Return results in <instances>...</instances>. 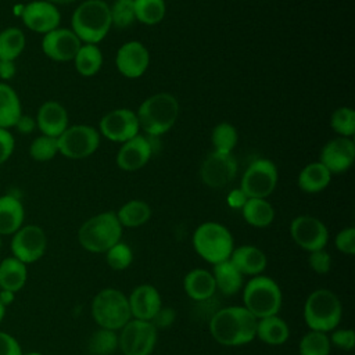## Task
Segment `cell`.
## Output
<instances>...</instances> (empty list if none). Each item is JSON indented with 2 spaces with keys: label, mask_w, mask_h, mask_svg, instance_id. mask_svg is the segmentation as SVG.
Segmentation results:
<instances>
[{
  "label": "cell",
  "mask_w": 355,
  "mask_h": 355,
  "mask_svg": "<svg viewBox=\"0 0 355 355\" xmlns=\"http://www.w3.org/2000/svg\"><path fill=\"white\" fill-rule=\"evenodd\" d=\"M257 320L244 306H226L212 315L209 331L219 344L237 347L248 344L255 338Z\"/></svg>",
  "instance_id": "6da1fadb"
},
{
  "label": "cell",
  "mask_w": 355,
  "mask_h": 355,
  "mask_svg": "<svg viewBox=\"0 0 355 355\" xmlns=\"http://www.w3.org/2000/svg\"><path fill=\"white\" fill-rule=\"evenodd\" d=\"M72 32L86 44L101 42L111 29V11L104 0H86L79 4L71 18Z\"/></svg>",
  "instance_id": "7a4b0ae2"
},
{
  "label": "cell",
  "mask_w": 355,
  "mask_h": 355,
  "mask_svg": "<svg viewBox=\"0 0 355 355\" xmlns=\"http://www.w3.org/2000/svg\"><path fill=\"white\" fill-rule=\"evenodd\" d=\"M136 115L147 135L161 136L175 125L179 116V101L171 93H155L140 104Z\"/></svg>",
  "instance_id": "3957f363"
},
{
  "label": "cell",
  "mask_w": 355,
  "mask_h": 355,
  "mask_svg": "<svg viewBox=\"0 0 355 355\" xmlns=\"http://www.w3.org/2000/svg\"><path fill=\"white\" fill-rule=\"evenodd\" d=\"M122 226L115 212L107 211L89 218L78 232L79 244L89 252L100 254L121 241Z\"/></svg>",
  "instance_id": "277c9868"
},
{
  "label": "cell",
  "mask_w": 355,
  "mask_h": 355,
  "mask_svg": "<svg viewBox=\"0 0 355 355\" xmlns=\"http://www.w3.org/2000/svg\"><path fill=\"white\" fill-rule=\"evenodd\" d=\"M341 316V301L329 288L313 290L304 304V320L309 330L331 331L338 326Z\"/></svg>",
  "instance_id": "5b68a950"
},
{
  "label": "cell",
  "mask_w": 355,
  "mask_h": 355,
  "mask_svg": "<svg viewBox=\"0 0 355 355\" xmlns=\"http://www.w3.org/2000/svg\"><path fill=\"white\" fill-rule=\"evenodd\" d=\"M196 252L208 263H219L230 258L234 248L229 229L218 222H204L193 233Z\"/></svg>",
  "instance_id": "8992f818"
},
{
  "label": "cell",
  "mask_w": 355,
  "mask_h": 355,
  "mask_svg": "<svg viewBox=\"0 0 355 355\" xmlns=\"http://www.w3.org/2000/svg\"><path fill=\"white\" fill-rule=\"evenodd\" d=\"M282 298V290L272 277L257 275L244 286V308L257 319L277 315Z\"/></svg>",
  "instance_id": "52a82bcc"
},
{
  "label": "cell",
  "mask_w": 355,
  "mask_h": 355,
  "mask_svg": "<svg viewBox=\"0 0 355 355\" xmlns=\"http://www.w3.org/2000/svg\"><path fill=\"white\" fill-rule=\"evenodd\" d=\"M92 316L103 329L121 330L132 319L128 297L111 287L98 291L92 301Z\"/></svg>",
  "instance_id": "ba28073f"
},
{
  "label": "cell",
  "mask_w": 355,
  "mask_h": 355,
  "mask_svg": "<svg viewBox=\"0 0 355 355\" xmlns=\"http://www.w3.org/2000/svg\"><path fill=\"white\" fill-rule=\"evenodd\" d=\"M277 179L276 165L268 158H257L245 169L240 189L247 198H266L273 193Z\"/></svg>",
  "instance_id": "9c48e42d"
},
{
  "label": "cell",
  "mask_w": 355,
  "mask_h": 355,
  "mask_svg": "<svg viewBox=\"0 0 355 355\" xmlns=\"http://www.w3.org/2000/svg\"><path fill=\"white\" fill-rule=\"evenodd\" d=\"M58 153L71 159L92 155L100 146V132L89 125L68 126L58 137Z\"/></svg>",
  "instance_id": "30bf717a"
},
{
  "label": "cell",
  "mask_w": 355,
  "mask_h": 355,
  "mask_svg": "<svg viewBox=\"0 0 355 355\" xmlns=\"http://www.w3.org/2000/svg\"><path fill=\"white\" fill-rule=\"evenodd\" d=\"M157 344V329L148 320L130 319L118 334L123 355H151Z\"/></svg>",
  "instance_id": "8fae6325"
},
{
  "label": "cell",
  "mask_w": 355,
  "mask_h": 355,
  "mask_svg": "<svg viewBox=\"0 0 355 355\" xmlns=\"http://www.w3.org/2000/svg\"><path fill=\"white\" fill-rule=\"evenodd\" d=\"M47 247V237L42 227L37 225L21 226L11 240V251L14 258L21 262L32 263L40 259Z\"/></svg>",
  "instance_id": "7c38bea8"
},
{
  "label": "cell",
  "mask_w": 355,
  "mask_h": 355,
  "mask_svg": "<svg viewBox=\"0 0 355 355\" xmlns=\"http://www.w3.org/2000/svg\"><path fill=\"white\" fill-rule=\"evenodd\" d=\"M290 233L297 245L312 252L326 247L329 232L326 225L311 215H300L291 220Z\"/></svg>",
  "instance_id": "4fadbf2b"
},
{
  "label": "cell",
  "mask_w": 355,
  "mask_h": 355,
  "mask_svg": "<svg viewBox=\"0 0 355 355\" xmlns=\"http://www.w3.org/2000/svg\"><path fill=\"white\" fill-rule=\"evenodd\" d=\"M237 173V161L232 154L212 151L209 153L200 168V176L204 184L212 189L227 186Z\"/></svg>",
  "instance_id": "5bb4252c"
},
{
  "label": "cell",
  "mask_w": 355,
  "mask_h": 355,
  "mask_svg": "<svg viewBox=\"0 0 355 355\" xmlns=\"http://www.w3.org/2000/svg\"><path fill=\"white\" fill-rule=\"evenodd\" d=\"M139 119L136 112L129 108H118L105 114L100 121V133L116 143H125L139 135Z\"/></svg>",
  "instance_id": "9a60e30c"
},
{
  "label": "cell",
  "mask_w": 355,
  "mask_h": 355,
  "mask_svg": "<svg viewBox=\"0 0 355 355\" xmlns=\"http://www.w3.org/2000/svg\"><path fill=\"white\" fill-rule=\"evenodd\" d=\"M21 18L24 25L37 33H49L58 28L61 14L57 6L46 0H35L21 8Z\"/></svg>",
  "instance_id": "2e32d148"
},
{
  "label": "cell",
  "mask_w": 355,
  "mask_h": 355,
  "mask_svg": "<svg viewBox=\"0 0 355 355\" xmlns=\"http://www.w3.org/2000/svg\"><path fill=\"white\" fill-rule=\"evenodd\" d=\"M355 159V143L351 137H336L329 140L320 150L319 162L331 175L345 172Z\"/></svg>",
  "instance_id": "e0dca14e"
},
{
  "label": "cell",
  "mask_w": 355,
  "mask_h": 355,
  "mask_svg": "<svg viewBox=\"0 0 355 355\" xmlns=\"http://www.w3.org/2000/svg\"><path fill=\"white\" fill-rule=\"evenodd\" d=\"M80 46H82V42L72 32V29H65V28H57L46 33L42 40L43 53L49 58L58 62L73 60Z\"/></svg>",
  "instance_id": "ac0fdd59"
},
{
  "label": "cell",
  "mask_w": 355,
  "mask_h": 355,
  "mask_svg": "<svg viewBox=\"0 0 355 355\" xmlns=\"http://www.w3.org/2000/svg\"><path fill=\"white\" fill-rule=\"evenodd\" d=\"M115 64L122 76L129 79L140 78L150 64L148 50L137 40L128 42L118 49Z\"/></svg>",
  "instance_id": "d6986e66"
},
{
  "label": "cell",
  "mask_w": 355,
  "mask_h": 355,
  "mask_svg": "<svg viewBox=\"0 0 355 355\" xmlns=\"http://www.w3.org/2000/svg\"><path fill=\"white\" fill-rule=\"evenodd\" d=\"M153 154L151 141L141 136L136 135L132 139L122 143L116 154V165L126 172H135L143 168Z\"/></svg>",
  "instance_id": "ffe728a7"
},
{
  "label": "cell",
  "mask_w": 355,
  "mask_h": 355,
  "mask_svg": "<svg viewBox=\"0 0 355 355\" xmlns=\"http://www.w3.org/2000/svg\"><path fill=\"white\" fill-rule=\"evenodd\" d=\"M130 315L133 319L151 320L162 306L161 295L153 284H140L128 297Z\"/></svg>",
  "instance_id": "44dd1931"
},
{
  "label": "cell",
  "mask_w": 355,
  "mask_h": 355,
  "mask_svg": "<svg viewBox=\"0 0 355 355\" xmlns=\"http://www.w3.org/2000/svg\"><path fill=\"white\" fill-rule=\"evenodd\" d=\"M36 126L43 135L58 137L68 128V112L58 101H46L37 110Z\"/></svg>",
  "instance_id": "7402d4cb"
},
{
  "label": "cell",
  "mask_w": 355,
  "mask_h": 355,
  "mask_svg": "<svg viewBox=\"0 0 355 355\" xmlns=\"http://www.w3.org/2000/svg\"><path fill=\"white\" fill-rule=\"evenodd\" d=\"M229 261L243 276H257L265 270L268 263L265 252L255 245H240L233 248Z\"/></svg>",
  "instance_id": "603a6c76"
},
{
  "label": "cell",
  "mask_w": 355,
  "mask_h": 355,
  "mask_svg": "<svg viewBox=\"0 0 355 355\" xmlns=\"http://www.w3.org/2000/svg\"><path fill=\"white\" fill-rule=\"evenodd\" d=\"M184 293L194 301H204L214 295L216 291L214 276L205 269L190 270L183 280Z\"/></svg>",
  "instance_id": "cb8c5ba5"
},
{
  "label": "cell",
  "mask_w": 355,
  "mask_h": 355,
  "mask_svg": "<svg viewBox=\"0 0 355 355\" xmlns=\"http://www.w3.org/2000/svg\"><path fill=\"white\" fill-rule=\"evenodd\" d=\"M24 205L12 194L0 197V234H14L24 222Z\"/></svg>",
  "instance_id": "d4e9b609"
},
{
  "label": "cell",
  "mask_w": 355,
  "mask_h": 355,
  "mask_svg": "<svg viewBox=\"0 0 355 355\" xmlns=\"http://www.w3.org/2000/svg\"><path fill=\"white\" fill-rule=\"evenodd\" d=\"M261 341L269 345L284 344L290 336L288 324L277 315L257 320V334Z\"/></svg>",
  "instance_id": "484cf974"
},
{
  "label": "cell",
  "mask_w": 355,
  "mask_h": 355,
  "mask_svg": "<svg viewBox=\"0 0 355 355\" xmlns=\"http://www.w3.org/2000/svg\"><path fill=\"white\" fill-rule=\"evenodd\" d=\"M28 279V269L24 262L14 257H8L0 263V290L12 293L19 291Z\"/></svg>",
  "instance_id": "4316f807"
},
{
  "label": "cell",
  "mask_w": 355,
  "mask_h": 355,
  "mask_svg": "<svg viewBox=\"0 0 355 355\" xmlns=\"http://www.w3.org/2000/svg\"><path fill=\"white\" fill-rule=\"evenodd\" d=\"M331 179V173L326 169L323 164L311 162L306 166L302 168V171L298 175L297 183L298 187L305 193H319L324 190Z\"/></svg>",
  "instance_id": "83f0119b"
},
{
  "label": "cell",
  "mask_w": 355,
  "mask_h": 355,
  "mask_svg": "<svg viewBox=\"0 0 355 355\" xmlns=\"http://www.w3.org/2000/svg\"><path fill=\"white\" fill-rule=\"evenodd\" d=\"M212 276L216 290L225 295H233L243 287V275L233 266L229 259L215 263Z\"/></svg>",
  "instance_id": "f1b7e54d"
},
{
  "label": "cell",
  "mask_w": 355,
  "mask_h": 355,
  "mask_svg": "<svg viewBox=\"0 0 355 355\" xmlns=\"http://www.w3.org/2000/svg\"><path fill=\"white\" fill-rule=\"evenodd\" d=\"M244 220L254 227H266L273 222L275 209L266 198H248L241 208Z\"/></svg>",
  "instance_id": "f546056e"
},
{
  "label": "cell",
  "mask_w": 355,
  "mask_h": 355,
  "mask_svg": "<svg viewBox=\"0 0 355 355\" xmlns=\"http://www.w3.org/2000/svg\"><path fill=\"white\" fill-rule=\"evenodd\" d=\"M21 112V101L15 90L7 83H0V128L15 126Z\"/></svg>",
  "instance_id": "4dcf8cb0"
},
{
  "label": "cell",
  "mask_w": 355,
  "mask_h": 355,
  "mask_svg": "<svg viewBox=\"0 0 355 355\" xmlns=\"http://www.w3.org/2000/svg\"><path fill=\"white\" fill-rule=\"evenodd\" d=\"M151 216V208L146 201L130 200L125 202L116 212V218L123 227H139Z\"/></svg>",
  "instance_id": "1f68e13d"
},
{
  "label": "cell",
  "mask_w": 355,
  "mask_h": 355,
  "mask_svg": "<svg viewBox=\"0 0 355 355\" xmlns=\"http://www.w3.org/2000/svg\"><path fill=\"white\" fill-rule=\"evenodd\" d=\"M75 68L82 76L96 75L103 65V53L96 44H83L78 50L75 58Z\"/></svg>",
  "instance_id": "d6a6232c"
},
{
  "label": "cell",
  "mask_w": 355,
  "mask_h": 355,
  "mask_svg": "<svg viewBox=\"0 0 355 355\" xmlns=\"http://www.w3.org/2000/svg\"><path fill=\"white\" fill-rule=\"evenodd\" d=\"M25 49V35L18 28L0 32V61H14Z\"/></svg>",
  "instance_id": "836d02e7"
},
{
  "label": "cell",
  "mask_w": 355,
  "mask_h": 355,
  "mask_svg": "<svg viewBox=\"0 0 355 355\" xmlns=\"http://www.w3.org/2000/svg\"><path fill=\"white\" fill-rule=\"evenodd\" d=\"M136 19L146 25L161 22L166 12L164 0H133Z\"/></svg>",
  "instance_id": "e575fe53"
},
{
  "label": "cell",
  "mask_w": 355,
  "mask_h": 355,
  "mask_svg": "<svg viewBox=\"0 0 355 355\" xmlns=\"http://www.w3.org/2000/svg\"><path fill=\"white\" fill-rule=\"evenodd\" d=\"M87 347L92 355H111L118 348V334L115 330L100 327L90 336Z\"/></svg>",
  "instance_id": "d590c367"
},
{
  "label": "cell",
  "mask_w": 355,
  "mask_h": 355,
  "mask_svg": "<svg viewBox=\"0 0 355 355\" xmlns=\"http://www.w3.org/2000/svg\"><path fill=\"white\" fill-rule=\"evenodd\" d=\"M330 348L331 344L329 336L316 330H309L305 333L298 345L300 355H329Z\"/></svg>",
  "instance_id": "8d00e7d4"
},
{
  "label": "cell",
  "mask_w": 355,
  "mask_h": 355,
  "mask_svg": "<svg viewBox=\"0 0 355 355\" xmlns=\"http://www.w3.org/2000/svg\"><path fill=\"white\" fill-rule=\"evenodd\" d=\"M239 140V135L236 128L229 122L218 123L211 135V141L214 146V151L232 154V150L236 147Z\"/></svg>",
  "instance_id": "74e56055"
},
{
  "label": "cell",
  "mask_w": 355,
  "mask_h": 355,
  "mask_svg": "<svg viewBox=\"0 0 355 355\" xmlns=\"http://www.w3.org/2000/svg\"><path fill=\"white\" fill-rule=\"evenodd\" d=\"M331 129L341 137H351L355 133V111L349 107L337 108L330 116Z\"/></svg>",
  "instance_id": "f35d334b"
},
{
  "label": "cell",
  "mask_w": 355,
  "mask_h": 355,
  "mask_svg": "<svg viewBox=\"0 0 355 355\" xmlns=\"http://www.w3.org/2000/svg\"><path fill=\"white\" fill-rule=\"evenodd\" d=\"M57 153H58L57 137H51V136H46V135L36 137L31 143V147H29L31 157L39 162L50 161L51 158L55 157Z\"/></svg>",
  "instance_id": "ab89813d"
},
{
  "label": "cell",
  "mask_w": 355,
  "mask_h": 355,
  "mask_svg": "<svg viewBox=\"0 0 355 355\" xmlns=\"http://www.w3.org/2000/svg\"><path fill=\"white\" fill-rule=\"evenodd\" d=\"M111 22L116 28H128L136 21L133 0H115L110 7Z\"/></svg>",
  "instance_id": "60d3db41"
},
{
  "label": "cell",
  "mask_w": 355,
  "mask_h": 355,
  "mask_svg": "<svg viewBox=\"0 0 355 355\" xmlns=\"http://www.w3.org/2000/svg\"><path fill=\"white\" fill-rule=\"evenodd\" d=\"M105 261L111 269L123 270L130 266L133 261V252L128 244L118 241L105 251Z\"/></svg>",
  "instance_id": "b9f144b4"
},
{
  "label": "cell",
  "mask_w": 355,
  "mask_h": 355,
  "mask_svg": "<svg viewBox=\"0 0 355 355\" xmlns=\"http://www.w3.org/2000/svg\"><path fill=\"white\" fill-rule=\"evenodd\" d=\"M308 265L311 266V269L313 272H316L319 275H324L331 268V257L324 248L312 251L308 255Z\"/></svg>",
  "instance_id": "7bdbcfd3"
},
{
  "label": "cell",
  "mask_w": 355,
  "mask_h": 355,
  "mask_svg": "<svg viewBox=\"0 0 355 355\" xmlns=\"http://www.w3.org/2000/svg\"><path fill=\"white\" fill-rule=\"evenodd\" d=\"M336 248L347 255L355 254V229L352 226L340 230L336 236Z\"/></svg>",
  "instance_id": "ee69618b"
},
{
  "label": "cell",
  "mask_w": 355,
  "mask_h": 355,
  "mask_svg": "<svg viewBox=\"0 0 355 355\" xmlns=\"http://www.w3.org/2000/svg\"><path fill=\"white\" fill-rule=\"evenodd\" d=\"M331 336L329 337L330 344L344 349V351H349L354 348L355 345V333L352 329H340V330H331Z\"/></svg>",
  "instance_id": "f6af8a7d"
},
{
  "label": "cell",
  "mask_w": 355,
  "mask_h": 355,
  "mask_svg": "<svg viewBox=\"0 0 355 355\" xmlns=\"http://www.w3.org/2000/svg\"><path fill=\"white\" fill-rule=\"evenodd\" d=\"M14 146L15 141L8 129L0 128V165L10 158V155L14 151Z\"/></svg>",
  "instance_id": "bcb514c9"
},
{
  "label": "cell",
  "mask_w": 355,
  "mask_h": 355,
  "mask_svg": "<svg viewBox=\"0 0 355 355\" xmlns=\"http://www.w3.org/2000/svg\"><path fill=\"white\" fill-rule=\"evenodd\" d=\"M0 355H22L18 341L4 331H0Z\"/></svg>",
  "instance_id": "7dc6e473"
},
{
  "label": "cell",
  "mask_w": 355,
  "mask_h": 355,
  "mask_svg": "<svg viewBox=\"0 0 355 355\" xmlns=\"http://www.w3.org/2000/svg\"><path fill=\"white\" fill-rule=\"evenodd\" d=\"M175 318H176V312L173 311V308H169V306H161L159 311L155 313V316L150 320L155 329L158 327H168L171 326L173 322H175Z\"/></svg>",
  "instance_id": "c3c4849f"
},
{
  "label": "cell",
  "mask_w": 355,
  "mask_h": 355,
  "mask_svg": "<svg viewBox=\"0 0 355 355\" xmlns=\"http://www.w3.org/2000/svg\"><path fill=\"white\" fill-rule=\"evenodd\" d=\"M247 200H248L247 196L243 193V190H241L240 187L232 190V191L227 194V198H226L229 207H232V208H240V209L243 208V205L245 204Z\"/></svg>",
  "instance_id": "681fc988"
},
{
  "label": "cell",
  "mask_w": 355,
  "mask_h": 355,
  "mask_svg": "<svg viewBox=\"0 0 355 355\" xmlns=\"http://www.w3.org/2000/svg\"><path fill=\"white\" fill-rule=\"evenodd\" d=\"M15 128L19 133H31L36 128V119H33L29 115H21L15 123Z\"/></svg>",
  "instance_id": "f907efd6"
},
{
  "label": "cell",
  "mask_w": 355,
  "mask_h": 355,
  "mask_svg": "<svg viewBox=\"0 0 355 355\" xmlns=\"http://www.w3.org/2000/svg\"><path fill=\"white\" fill-rule=\"evenodd\" d=\"M15 75L14 61H0V79L10 80Z\"/></svg>",
  "instance_id": "816d5d0a"
},
{
  "label": "cell",
  "mask_w": 355,
  "mask_h": 355,
  "mask_svg": "<svg viewBox=\"0 0 355 355\" xmlns=\"http://www.w3.org/2000/svg\"><path fill=\"white\" fill-rule=\"evenodd\" d=\"M14 294L15 293L8 291V290H0V304L4 306L10 305L14 301Z\"/></svg>",
  "instance_id": "f5cc1de1"
},
{
  "label": "cell",
  "mask_w": 355,
  "mask_h": 355,
  "mask_svg": "<svg viewBox=\"0 0 355 355\" xmlns=\"http://www.w3.org/2000/svg\"><path fill=\"white\" fill-rule=\"evenodd\" d=\"M46 1H49V3H51V4H68V3H73V1H76V0H46Z\"/></svg>",
  "instance_id": "db71d44e"
},
{
  "label": "cell",
  "mask_w": 355,
  "mask_h": 355,
  "mask_svg": "<svg viewBox=\"0 0 355 355\" xmlns=\"http://www.w3.org/2000/svg\"><path fill=\"white\" fill-rule=\"evenodd\" d=\"M4 309H6V306L0 304V322L3 320V318H4V313H6V311H4Z\"/></svg>",
  "instance_id": "11a10c76"
},
{
  "label": "cell",
  "mask_w": 355,
  "mask_h": 355,
  "mask_svg": "<svg viewBox=\"0 0 355 355\" xmlns=\"http://www.w3.org/2000/svg\"><path fill=\"white\" fill-rule=\"evenodd\" d=\"M22 355H43L40 352H28V354H22Z\"/></svg>",
  "instance_id": "9f6ffc18"
},
{
  "label": "cell",
  "mask_w": 355,
  "mask_h": 355,
  "mask_svg": "<svg viewBox=\"0 0 355 355\" xmlns=\"http://www.w3.org/2000/svg\"><path fill=\"white\" fill-rule=\"evenodd\" d=\"M0 248H1V239H0Z\"/></svg>",
  "instance_id": "6f0895ef"
}]
</instances>
